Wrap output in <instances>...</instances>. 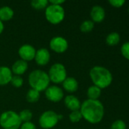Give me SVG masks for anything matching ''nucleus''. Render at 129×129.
Instances as JSON below:
<instances>
[{"mask_svg":"<svg viewBox=\"0 0 129 129\" xmlns=\"http://www.w3.org/2000/svg\"><path fill=\"white\" fill-rule=\"evenodd\" d=\"M94 23L92 20H84L81 24L80 29L84 33H89L94 29Z\"/></svg>","mask_w":129,"mask_h":129,"instance_id":"5701e85b","label":"nucleus"},{"mask_svg":"<svg viewBox=\"0 0 129 129\" xmlns=\"http://www.w3.org/2000/svg\"><path fill=\"white\" fill-rule=\"evenodd\" d=\"M28 68V64L27 62L24 60H16L12 67H11V72L14 73L15 75L20 76L24 73Z\"/></svg>","mask_w":129,"mask_h":129,"instance_id":"4468645a","label":"nucleus"},{"mask_svg":"<svg viewBox=\"0 0 129 129\" xmlns=\"http://www.w3.org/2000/svg\"><path fill=\"white\" fill-rule=\"evenodd\" d=\"M109 3L114 8H121L125 3V0H109Z\"/></svg>","mask_w":129,"mask_h":129,"instance_id":"cd10ccee","label":"nucleus"},{"mask_svg":"<svg viewBox=\"0 0 129 129\" xmlns=\"http://www.w3.org/2000/svg\"><path fill=\"white\" fill-rule=\"evenodd\" d=\"M12 78L11 70L5 66L0 67V85H7L11 82Z\"/></svg>","mask_w":129,"mask_h":129,"instance_id":"2eb2a0df","label":"nucleus"},{"mask_svg":"<svg viewBox=\"0 0 129 129\" xmlns=\"http://www.w3.org/2000/svg\"><path fill=\"white\" fill-rule=\"evenodd\" d=\"M63 88L68 92H75L78 88V82L74 77H67L62 82Z\"/></svg>","mask_w":129,"mask_h":129,"instance_id":"dca6fc26","label":"nucleus"},{"mask_svg":"<svg viewBox=\"0 0 129 129\" xmlns=\"http://www.w3.org/2000/svg\"><path fill=\"white\" fill-rule=\"evenodd\" d=\"M87 94L90 100H98L101 95V89L95 85H92L87 89Z\"/></svg>","mask_w":129,"mask_h":129,"instance_id":"a211bd4d","label":"nucleus"},{"mask_svg":"<svg viewBox=\"0 0 129 129\" xmlns=\"http://www.w3.org/2000/svg\"><path fill=\"white\" fill-rule=\"evenodd\" d=\"M48 76L50 81L53 82L54 83L63 82V81L67 78L66 69L62 63H55L50 67Z\"/></svg>","mask_w":129,"mask_h":129,"instance_id":"0eeeda50","label":"nucleus"},{"mask_svg":"<svg viewBox=\"0 0 129 129\" xmlns=\"http://www.w3.org/2000/svg\"><path fill=\"white\" fill-rule=\"evenodd\" d=\"M121 52L122 56L129 60V42L124 43L121 47Z\"/></svg>","mask_w":129,"mask_h":129,"instance_id":"bb28decb","label":"nucleus"},{"mask_svg":"<svg viewBox=\"0 0 129 129\" xmlns=\"http://www.w3.org/2000/svg\"><path fill=\"white\" fill-rule=\"evenodd\" d=\"M128 13H129V7H128Z\"/></svg>","mask_w":129,"mask_h":129,"instance_id":"2f4dec72","label":"nucleus"},{"mask_svg":"<svg viewBox=\"0 0 129 129\" xmlns=\"http://www.w3.org/2000/svg\"><path fill=\"white\" fill-rule=\"evenodd\" d=\"M36 51L32 45L25 44V45H23L19 48L18 54L20 57H21V60H24L25 61H30L34 59Z\"/></svg>","mask_w":129,"mask_h":129,"instance_id":"9d476101","label":"nucleus"},{"mask_svg":"<svg viewBox=\"0 0 129 129\" xmlns=\"http://www.w3.org/2000/svg\"><path fill=\"white\" fill-rule=\"evenodd\" d=\"M106 16L105 10L103 7L100 5H95L92 8L90 11V17L92 18V21L100 23L102 22Z\"/></svg>","mask_w":129,"mask_h":129,"instance_id":"f8f14e48","label":"nucleus"},{"mask_svg":"<svg viewBox=\"0 0 129 129\" xmlns=\"http://www.w3.org/2000/svg\"><path fill=\"white\" fill-rule=\"evenodd\" d=\"M3 29H4V25H3V23H2V20H0V34L2 33Z\"/></svg>","mask_w":129,"mask_h":129,"instance_id":"7c9ffc66","label":"nucleus"},{"mask_svg":"<svg viewBox=\"0 0 129 129\" xmlns=\"http://www.w3.org/2000/svg\"><path fill=\"white\" fill-rule=\"evenodd\" d=\"M49 45L52 51L57 53H62L67 50L68 43L65 38L62 36H55L51 39Z\"/></svg>","mask_w":129,"mask_h":129,"instance_id":"6e6552de","label":"nucleus"},{"mask_svg":"<svg viewBox=\"0 0 129 129\" xmlns=\"http://www.w3.org/2000/svg\"><path fill=\"white\" fill-rule=\"evenodd\" d=\"M49 2L47 0H33L30 2V5L35 9H43L48 6Z\"/></svg>","mask_w":129,"mask_h":129,"instance_id":"4be33fe9","label":"nucleus"},{"mask_svg":"<svg viewBox=\"0 0 129 129\" xmlns=\"http://www.w3.org/2000/svg\"><path fill=\"white\" fill-rule=\"evenodd\" d=\"M21 122L19 115L14 111H6L0 116V125L4 129H18Z\"/></svg>","mask_w":129,"mask_h":129,"instance_id":"20e7f679","label":"nucleus"},{"mask_svg":"<svg viewBox=\"0 0 129 129\" xmlns=\"http://www.w3.org/2000/svg\"><path fill=\"white\" fill-rule=\"evenodd\" d=\"M110 129H126V124L123 120L117 119L111 125Z\"/></svg>","mask_w":129,"mask_h":129,"instance_id":"a878e982","label":"nucleus"},{"mask_svg":"<svg viewBox=\"0 0 129 129\" xmlns=\"http://www.w3.org/2000/svg\"><path fill=\"white\" fill-rule=\"evenodd\" d=\"M62 117V116L57 114L54 111L48 110L41 114L39 119V123L43 128H52L58 123L59 120Z\"/></svg>","mask_w":129,"mask_h":129,"instance_id":"423d86ee","label":"nucleus"},{"mask_svg":"<svg viewBox=\"0 0 129 129\" xmlns=\"http://www.w3.org/2000/svg\"><path fill=\"white\" fill-rule=\"evenodd\" d=\"M28 82L31 88L40 92L45 91L49 85L48 73L41 70H35L29 74Z\"/></svg>","mask_w":129,"mask_h":129,"instance_id":"7ed1b4c3","label":"nucleus"},{"mask_svg":"<svg viewBox=\"0 0 129 129\" xmlns=\"http://www.w3.org/2000/svg\"><path fill=\"white\" fill-rule=\"evenodd\" d=\"M45 91H46L45 94L46 98L52 102L60 101L64 96V93L62 90L59 87L56 85L49 86Z\"/></svg>","mask_w":129,"mask_h":129,"instance_id":"1a4fd4ad","label":"nucleus"},{"mask_svg":"<svg viewBox=\"0 0 129 129\" xmlns=\"http://www.w3.org/2000/svg\"><path fill=\"white\" fill-rule=\"evenodd\" d=\"M21 129H36V128L33 123L30 122H24L21 125Z\"/></svg>","mask_w":129,"mask_h":129,"instance_id":"c85d7f7f","label":"nucleus"},{"mask_svg":"<svg viewBox=\"0 0 129 129\" xmlns=\"http://www.w3.org/2000/svg\"><path fill=\"white\" fill-rule=\"evenodd\" d=\"M83 117H82V115H81L80 110L71 111V113L69 115V119H70L71 122H78Z\"/></svg>","mask_w":129,"mask_h":129,"instance_id":"b1692460","label":"nucleus"},{"mask_svg":"<svg viewBox=\"0 0 129 129\" xmlns=\"http://www.w3.org/2000/svg\"><path fill=\"white\" fill-rule=\"evenodd\" d=\"M90 79L95 86L102 88L109 87L113 82V75L104 67L95 66L90 71Z\"/></svg>","mask_w":129,"mask_h":129,"instance_id":"f03ea898","label":"nucleus"},{"mask_svg":"<svg viewBox=\"0 0 129 129\" xmlns=\"http://www.w3.org/2000/svg\"><path fill=\"white\" fill-rule=\"evenodd\" d=\"M18 115H19V117H20L21 122H30V119H32V117H33V113H32V112H31L30 110H27V109L23 110Z\"/></svg>","mask_w":129,"mask_h":129,"instance_id":"412c9836","label":"nucleus"},{"mask_svg":"<svg viewBox=\"0 0 129 129\" xmlns=\"http://www.w3.org/2000/svg\"><path fill=\"white\" fill-rule=\"evenodd\" d=\"M14 15V11L8 6L0 8V20H9Z\"/></svg>","mask_w":129,"mask_h":129,"instance_id":"f3484780","label":"nucleus"},{"mask_svg":"<svg viewBox=\"0 0 129 129\" xmlns=\"http://www.w3.org/2000/svg\"><path fill=\"white\" fill-rule=\"evenodd\" d=\"M49 2L52 5H61V4L65 2V0H50Z\"/></svg>","mask_w":129,"mask_h":129,"instance_id":"c756f323","label":"nucleus"},{"mask_svg":"<svg viewBox=\"0 0 129 129\" xmlns=\"http://www.w3.org/2000/svg\"><path fill=\"white\" fill-rule=\"evenodd\" d=\"M119 41H120V36L118 33L116 32L109 33L106 39V44L110 46L116 45L119 42Z\"/></svg>","mask_w":129,"mask_h":129,"instance_id":"6ab92c4d","label":"nucleus"},{"mask_svg":"<svg viewBox=\"0 0 129 129\" xmlns=\"http://www.w3.org/2000/svg\"><path fill=\"white\" fill-rule=\"evenodd\" d=\"M11 85L16 88H19V87H21L23 83H24V80L20 76H17V75H15V76H12V78L11 79Z\"/></svg>","mask_w":129,"mask_h":129,"instance_id":"393cba45","label":"nucleus"},{"mask_svg":"<svg viewBox=\"0 0 129 129\" xmlns=\"http://www.w3.org/2000/svg\"><path fill=\"white\" fill-rule=\"evenodd\" d=\"M45 15L46 20L49 23L58 24L62 22L65 17V10L62 5L50 4L46 8Z\"/></svg>","mask_w":129,"mask_h":129,"instance_id":"39448f33","label":"nucleus"},{"mask_svg":"<svg viewBox=\"0 0 129 129\" xmlns=\"http://www.w3.org/2000/svg\"><path fill=\"white\" fill-rule=\"evenodd\" d=\"M82 117L91 124L100 122L104 116V107L99 100L84 101L80 109Z\"/></svg>","mask_w":129,"mask_h":129,"instance_id":"f257e3e1","label":"nucleus"},{"mask_svg":"<svg viewBox=\"0 0 129 129\" xmlns=\"http://www.w3.org/2000/svg\"><path fill=\"white\" fill-rule=\"evenodd\" d=\"M35 61L37 64L43 66L49 63L50 59V54L48 49L45 48H41L36 51L35 54Z\"/></svg>","mask_w":129,"mask_h":129,"instance_id":"9b49d317","label":"nucleus"},{"mask_svg":"<svg viewBox=\"0 0 129 129\" xmlns=\"http://www.w3.org/2000/svg\"><path fill=\"white\" fill-rule=\"evenodd\" d=\"M40 92L37 91L36 90H34L33 88H30L26 95V99L28 102L30 103H35L39 101L40 99Z\"/></svg>","mask_w":129,"mask_h":129,"instance_id":"aec40b11","label":"nucleus"},{"mask_svg":"<svg viewBox=\"0 0 129 129\" xmlns=\"http://www.w3.org/2000/svg\"><path fill=\"white\" fill-rule=\"evenodd\" d=\"M65 104L71 111L80 110L81 104L78 98L74 95H68L65 98Z\"/></svg>","mask_w":129,"mask_h":129,"instance_id":"ddd939ff","label":"nucleus"}]
</instances>
